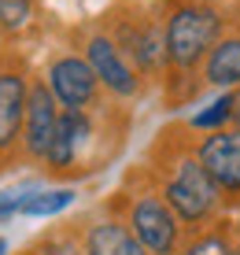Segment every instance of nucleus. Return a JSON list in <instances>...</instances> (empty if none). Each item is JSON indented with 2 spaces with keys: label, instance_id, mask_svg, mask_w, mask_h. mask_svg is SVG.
Instances as JSON below:
<instances>
[{
  "label": "nucleus",
  "instance_id": "5",
  "mask_svg": "<svg viewBox=\"0 0 240 255\" xmlns=\"http://www.w3.org/2000/svg\"><path fill=\"white\" fill-rule=\"evenodd\" d=\"M93 111H63L59 115L56 140H52L48 159H44L52 174L74 178V174L96 170V163H100V129L93 122Z\"/></svg>",
  "mask_w": 240,
  "mask_h": 255
},
{
  "label": "nucleus",
  "instance_id": "17",
  "mask_svg": "<svg viewBox=\"0 0 240 255\" xmlns=\"http://www.w3.org/2000/svg\"><path fill=\"white\" fill-rule=\"evenodd\" d=\"M33 22V0H0V30L4 33H22Z\"/></svg>",
  "mask_w": 240,
  "mask_h": 255
},
{
  "label": "nucleus",
  "instance_id": "3",
  "mask_svg": "<svg viewBox=\"0 0 240 255\" xmlns=\"http://www.w3.org/2000/svg\"><path fill=\"white\" fill-rule=\"evenodd\" d=\"M108 211L126 218L129 230L137 233V241L152 255H177L185 248V241H189V230H185L181 218L174 215V207L166 204L163 189L155 185L148 166H140V170L129 174L126 189H119L111 196Z\"/></svg>",
  "mask_w": 240,
  "mask_h": 255
},
{
  "label": "nucleus",
  "instance_id": "1",
  "mask_svg": "<svg viewBox=\"0 0 240 255\" xmlns=\"http://www.w3.org/2000/svg\"><path fill=\"white\" fill-rule=\"evenodd\" d=\"M185 129L181 126H170L159 133V140L148 152V170H152L155 185L163 189L166 204L174 207V215L181 218V226L189 230V237H196L211 226H218L222 218V200L218 185L211 181L207 166L200 163L196 155V144L189 137H181Z\"/></svg>",
  "mask_w": 240,
  "mask_h": 255
},
{
  "label": "nucleus",
  "instance_id": "19",
  "mask_svg": "<svg viewBox=\"0 0 240 255\" xmlns=\"http://www.w3.org/2000/svg\"><path fill=\"white\" fill-rule=\"evenodd\" d=\"M229 96H233V129H240V85L229 89Z\"/></svg>",
  "mask_w": 240,
  "mask_h": 255
},
{
  "label": "nucleus",
  "instance_id": "18",
  "mask_svg": "<svg viewBox=\"0 0 240 255\" xmlns=\"http://www.w3.org/2000/svg\"><path fill=\"white\" fill-rule=\"evenodd\" d=\"M30 189H19V192H0V222H7V218L22 215V200Z\"/></svg>",
  "mask_w": 240,
  "mask_h": 255
},
{
  "label": "nucleus",
  "instance_id": "2",
  "mask_svg": "<svg viewBox=\"0 0 240 255\" xmlns=\"http://www.w3.org/2000/svg\"><path fill=\"white\" fill-rule=\"evenodd\" d=\"M166 26V96L170 104H185L200 93L192 82L207 63L211 48L226 37V11L211 0H163Z\"/></svg>",
  "mask_w": 240,
  "mask_h": 255
},
{
  "label": "nucleus",
  "instance_id": "11",
  "mask_svg": "<svg viewBox=\"0 0 240 255\" xmlns=\"http://www.w3.org/2000/svg\"><path fill=\"white\" fill-rule=\"evenodd\" d=\"M82 248L85 255H152L144 244L137 241V233L129 230V222L122 215H111L108 218H96L82 230Z\"/></svg>",
  "mask_w": 240,
  "mask_h": 255
},
{
  "label": "nucleus",
  "instance_id": "8",
  "mask_svg": "<svg viewBox=\"0 0 240 255\" xmlns=\"http://www.w3.org/2000/svg\"><path fill=\"white\" fill-rule=\"evenodd\" d=\"M196 155L207 166L211 181L218 185L222 200L229 207L240 204V129H215L196 137Z\"/></svg>",
  "mask_w": 240,
  "mask_h": 255
},
{
  "label": "nucleus",
  "instance_id": "21",
  "mask_svg": "<svg viewBox=\"0 0 240 255\" xmlns=\"http://www.w3.org/2000/svg\"><path fill=\"white\" fill-rule=\"evenodd\" d=\"M237 255H240V237H237Z\"/></svg>",
  "mask_w": 240,
  "mask_h": 255
},
{
  "label": "nucleus",
  "instance_id": "14",
  "mask_svg": "<svg viewBox=\"0 0 240 255\" xmlns=\"http://www.w3.org/2000/svg\"><path fill=\"white\" fill-rule=\"evenodd\" d=\"M70 204H74V189H30L22 200V215L30 218H48V215H59V211H67Z\"/></svg>",
  "mask_w": 240,
  "mask_h": 255
},
{
  "label": "nucleus",
  "instance_id": "15",
  "mask_svg": "<svg viewBox=\"0 0 240 255\" xmlns=\"http://www.w3.org/2000/svg\"><path fill=\"white\" fill-rule=\"evenodd\" d=\"M229 126H233V96L229 93H222L200 115L189 119V129H200V133H215V129H229Z\"/></svg>",
  "mask_w": 240,
  "mask_h": 255
},
{
  "label": "nucleus",
  "instance_id": "22",
  "mask_svg": "<svg viewBox=\"0 0 240 255\" xmlns=\"http://www.w3.org/2000/svg\"><path fill=\"white\" fill-rule=\"evenodd\" d=\"M0 45H4V30H0Z\"/></svg>",
  "mask_w": 240,
  "mask_h": 255
},
{
  "label": "nucleus",
  "instance_id": "10",
  "mask_svg": "<svg viewBox=\"0 0 240 255\" xmlns=\"http://www.w3.org/2000/svg\"><path fill=\"white\" fill-rule=\"evenodd\" d=\"M26 100H30V74H26V67H15V63L0 67V170L22 148Z\"/></svg>",
  "mask_w": 240,
  "mask_h": 255
},
{
  "label": "nucleus",
  "instance_id": "16",
  "mask_svg": "<svg viewBox=\"0 0 240 255\" xmlns=\"http://www.w3.org/2000/svg\"><path fill=\"white\" fill-rule=\"evenodd\" d=\"M26 255H85V248L74 230H52L41 241H33V248H26Z\"/></svg>",
  "mask_w": 240,
  "mask_h": 255
},
{
  "label": "nucleus",
  "instance_id": "6",
  "mask_svg": "<svg viewBox=\"0 0 240 255\" xmlns=\"http://www.w3.org/2000/svg\"><path fill=\"white\" fill-rule=\"evenodd\" d=\"M44 82L56 93V100L63 104V111H93L104 104V85L96 78L93 63L78 52H63V56L48 59Z\"/></svg>",
  "mask_w": 240,
  "mask_h": 255
},
{
  "label": "nucleus",
  "instance_id": "7",
  "mask_svg": "<svg viewBox=\"0 0 240 255\" xmlns=\"http://www.w3.org/2000/svg\"><path fill=\"white\" fill-rule=\"evenodd\" d=\"M82 56L93 63L100 85H104L111 96H119V100H137V96H140V89H144V85H140V78H144V74L129 63V56L119 48V41H115L104 26H96V30L85 37Z\"/></svg>",
  "mask_w": 240,
  "mask_h": 255
},
{
  "label": "nucleus",
  "instance_id": "13",
  "mask_svg": "<svg viewBox=\"0 0 240 255\" xmlns=\"http://www.w3.org/2000/svg\"><path fill=\"white\" fill-rule=\"evenodd\" d=\"M177 255H237V237L218 222V226H211V230L189 237Z\"/></svg>",
  "mask_w": 240,
  "mask_h": 255
},
{
  "label": "nucleus",
  "instance_id": "9",
  "mask_svg": "<svg viewBox=\"0 0 240 255\" xmlns=\"http://www.w3.org/2000/svg\"><path fill=\"white\" fill-rule=\"evenodd\" d=\"M59 115H63V104L56 100V93L48 89L44 78L30 82V100H26V126H22V155L30 163H44L48 159V148L56 140L59 129Z\"/></svg>",
  "mask_w": 240,
  "mask_h": 255
},
{
  "label": "nucleus",
  "instance_id": "23",
  "mask_svg": "<svg viewBox=\"0 0 240 255\" xmlns=\"http://www.w3.org/2000/svg\"><path fill=\"white\" fill-rule=\"evenodd\" d=\"M22 255H26V252H22Z\"/></svg>",
  "mask_w": 240,
  "mask_h": 255
},
{
  "label": "nucleus",
  "instance_id": "12",
  "mask_svg": "<svg viewBox=\"0 0 240 255\" xmlns=\"http://www.w3.org/2000/svg\"><path fill=\"white\" fill-rule=\"evenodd\" d=\"M203 82L218 85V89H237L240 85V33H226L211 48L207 63H203Z\"/></svg>",
  "mask_w": 240,
  "mask_h": 255
},
{
  "label": "nucleus",
  "instance_id": "20",
  "mask_svg": "<svg viewBox=\"0 0 240 255\" xmlns=\"http://www.w3.org/2000/svg\"><path fill=\"white\" fill-rule=\"evenodd\" d=\"M0 255H7V241H4V237H0Z\"/></svg>",
  "mask_w": 240,
  "mask_h": 255
},
{
  "label": "nucleus",
  "instance_id": "4",
  "mask_svg": "<svg viewBox=\"0 0 240 255\" xmlns=\"http://www.w3.org/2000/svg\"><path fill=\"white\" fill-rule=\"evenodd\" d=\"M104 30L119 41V48L129 56V63L144 78H163L166 82V26H163V4L140 7L122 4L111 7L108 19L100 22Z\"/></svg>",
  "mask_w": 240,
  "mask_h": 255
}]
</instances>
